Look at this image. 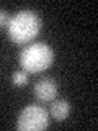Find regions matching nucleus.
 Wrapping results in <instances>:
<instances>
[{
	"mask_svg": "<svg viewBox=\"0 0 98 131\" xmlns=\"http://www.w3.org/2000/svg\"><path fill=\"white\" fill-rule=\"evenodd\" d=\"M8 36L16 44H26L39 35L41 18L31 10H20L7 25Z\"/></svg>",
	"mask_w": 98,
	"mask_h": 131,
	"instance_id": "1",
	"label": "nucleus"
},
{
	"mask_svg": "<svg viewBox=\"0 0 98 131\" xmlns=\"http://www.w3.org/2000/svg\"><path fill=\"white\" fill-rule=\"evenodd\" d=\"M49 125L47 112L39 105H28L21 110L16 120L18 131H43Z\"/></svg>",
	"mask_w": 98,
	"mask_h": 131,
	"instance_id": "3",
	"label": "nucleus"
},
{
	"mask_svg": "<svg viewBox=\"0 0 98 131\" xmlns=\"http://www.w3.org/2000/svg\"><path fill=\"white\" fill-rule=\"evenodd\" d=\"M54 61V51L44 43H33L26 46L20 54L21 69L28 74H38L46 71Z\"/></svg>",
	"mask_w": 98,
	"mask_h": 131,
	"instance_id": "2",
	"label": "nucleus"
},
{
	"mask_svg": "<svg viewBox=\"0 0 98 131\" xmlns=\"http://www.w3.org/2000/svg\"><path fill=\"white\" fill-rule=\"evenodd\" d=\"M34 95L39 102H52L57 95V84L52 79H41L34 85Z\"/></svg>",
	"mask_w": 98,
	"mask_h": 131,
	"instance_id": "4",
	"label": "nucleus"
},
{
	"mask_svg": "<svg viewBox=\"0 0 98 131\" xmlns=\"http://www.w3.org/2000/svg\"><path fill=\"white\" fill-rule=\"evenodd\" d=\"M11 82H13L15 85H26L28 84V72L24 71H16L13 72V75H11Z\"/></svg>",
	"mask_w": 98,
	"mask_h": 131,
	"instance_id": "6",
	"label": "nucleus"
},
{
	"mask_svg": "<svg viewBox=\"0 0 98 131\" xmlns=\"http://www.w3.org/2000/svg\"><path fill=\"white\" fill-rule=\"evenodd\" d=\"M70 113V105L67 100H56L51 106V115L56 121H64Z\"/></svg>",
	"mask_w": 98,
	"mask_h": 131,
	"instance_id": "5",
	"label": "nucleus"
},
{
	"mask_svg": "<svg viewBox=\"0 0 98 131\" xmlns=\"http://www.w3.org/2000/svg\"><path fill=\"white\" fill-rule=\"evenodd\" d=\"M8 21H10V18H8V13L5 10H0V28L2 26H7Z\"/></svg>",
	"mask_w": 98,
	"mask_h": 131,
	"instance_id": "7",
	"label": "nucleus"
}]
</instances>
